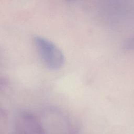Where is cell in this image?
<instances>
[{
  "mask_svg": "<svg viewBox=\"0 0 134 134\" xmlns=\"http://www.w3.org/2000/svg\"><path fill=\"white\" fill-rule=\"evenodd\" d=\"M124 47L128 50H134V36L130 38L125 42Z\"/></svg>",
  "mask_w": 134,
  "mask_h": 134,
  "instance_id": "obj_2",
  "label": "cell"
},
{
  "mask_svg": "<svg viewBox=\"0 0 134 134\" xmlns=\"http://www.w3.org/2000/svg\"><path fill=\"white\" fill-rule=\"evenodd\" d=\"M33 41L40 57L48 68L58 70L63 65L65 62L64 54L55 44L39 36H35Z\"/></svg>",
  "mask_w": 134,
  "mask_h": 134,
  "instance_id": "obj_1",
  "label": "cell"
}]
</instances>
